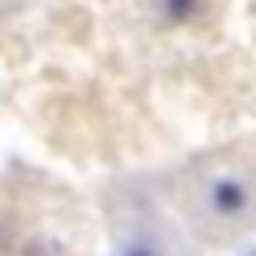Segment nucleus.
I'll list each match as a JSON object with an SVG mask.
<instances>
[{
    "label": "nucleus",
    "instance_id": "1",
    "mask_svg": "<svg viewBox=\"0 0 256 256\" xmlns=\"http://www.w3.org/2000/svg\"><path fill=\"white\" fill-rule=\"evenodd\" d=\"M212 204H216L220 212H240V208L248 204V192H244V184H236V180H220V184L212 188Z\"/></svg>",
    "mask_w": 256,
    "mask_h": 256
},
{
    "label": "nucleus",
    "instance_id": "2",
    "mask_svg": "<svg viewBox=\"0 0 256 256\" xmlns=\"http://www.w3.org/2000/svg\"><path fill=\"white\" fill-rule=\"evenodd\" d=\"M24 256H56V244H44V240H28V244H24Z\"/></svg>",
    "mask_w": 256,
    "mask_h": 256
},
{
    "label": "nucleus",
    "instance_id": "3",
    "mask_svg": "<svg viewBox=\"0 0 256 256\" xmlns=\"http://www.w3.org/2000/svg\"><path fill=\"white\" fill-rule=\"evenodd\" d=\"M8 244H12V240H8V232H4V224H0V256L8 252Z\"/></svg>",
    "mask_w": 256,
    "mask_h": 256
}]
</instances>
